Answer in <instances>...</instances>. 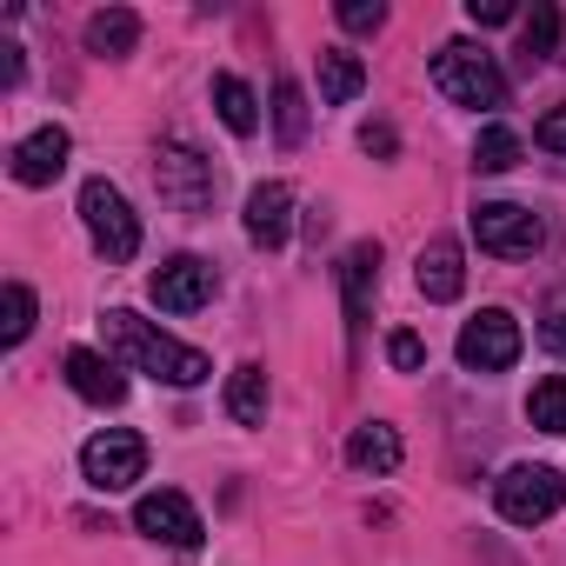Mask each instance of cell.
I'll use <instances>...</instances> for the list:
<instances>
[{"instance_id": "cell-1", "label": "cell", "mask_w": 566, "mask_h": 566, "mask_svg": "<svg viewBox=\"0 0 566 566\" xmlns=\"http://www.w3.org/2000/svg\"><path fill=\"white\" fill-rule=\"evenodd\" d=\"M107 347L134 367V374H154L160 387H200L207 374H213V360L200 354V347H187V340H174V334H160L154 321H140L134 307H107Z\"/></svg>"}, {"instance_id": "cell-2", "label": "cell", "mask_w": 566, "mask_h": 566, "mask_svg": "<svg viewBox=\"0 0 566 566\" xmlns=\"http://www.w3.org/2000/svg\"><path fill=\"white\" fill-rule=\"evenodd\" d=\"M433 87H440L453 107H473V114H500V107H506V74H500L493 54L473 48V41H447V48L433 54Z\"/></svg>"}, {"instance_id": "cell-3", "label": "cell", "mask_w": 566, "mask_h": 566, "mask_svg": "<svg viewBox=\"0 0 566 566\" xmlns=\"http://www.w3.org/2000/svg\"><path fill=\"white\" fill-rule=\"evenodd\" d=\"M81 220H87V240L101 247L107 266H127L140 253V213L127 207V193L114 180H87L81 187Z\"/></svg>"}, {"instance_id": "cell-4", "label": "cell", "mask_w": 566, "mask_h": 566, "mask_svg": "<svg viewBox=\"0 0 566 566\" xmlns=\"http://www.w3.org/2000/svg\"><path fill=\"white\" fill-rule=\"evenodd\" d=\"M493 506H500V520H513V526H539V520H553V513L566 506V480H559V467L520 460V467H506V473L493 480Z\"/></svg>"}, {"instance_id": "cell-5", "label": "cell", "mask_w": 566, "mask_h": 566, "mask_svg": "<svg viewBox=\"0 0 566 566\" xmlns=\"http://www.w3.org/2000/svg\"><path fill=\"white\" fill-rule=\"evenodd\" d=\"M520 347H526V334H520V321L506 307H480L460 327V340H453V354H460L467 374H506L520 360Z\"/></svg>"}, {"instance_id": "cell-6", "label": "cell", "mask_w": 566, "mask_h": 566, "mask_svg": "<svg viewBox=\"0 0 566 566\" xmlns=\"http://www.w3.org/2000/svg\"><path fill=\"white\" fill-rule=\"evenodd\" d=\"M154 180H160V200H167L174 213H207V207H213V193H220L213 160H200L187 140H167V147H160Z\"/></svg>"}, {"instance_id": "cell-7", "label": "cell", "mask_w": 566, "mask_h": 566, "mask_svg": "<svg viewBox=\"0 0 566 566\" xmlns=\"http://www.w3.org/2000/svg\"><path fill=\"white\" fill-rule=\"evenodd\" d=\"M473 240L480 253H500V260H533L546 247V227L533 207H513V200H480L473 207Z\"/></svg>"}, {"instance_id": "cell-8", "label": "cell", "mask_w": 566, "mask_h": 566, "mask_svg": "<svg viewBox=\"0 0 566 566\" xmlns=\"http://www.w3.org/2000/svg\"><path fill=\"white\" fill-rule=\"evenodd\" d=\"M140 473H147V440L127 433V427H107V433H94L81 447V480L94 493H127Z\"/></svg>"}, {"instance_id": "cell-9", "label": "cell", "mask_w": 566, "mask_h": 566, "mask_svg": "<svg viewBox=\"0 0 566 566\" xmlns=\"http://www.w3.org/2000/svg\"><path fill=\"white\" fill-rule=\"evenodd\" d=\"M134 526L147 533V539H160V546H174V553H193L200 546V513H193V500L187 493H174V486H154V493H140L134 500Z\"/></svg>"}, {"instance_id": "cell-10", "label": "cell", "mask_w": 566, "mask_h": 566, "mask_svg": "<svg viewBox=\"0 0 566 566\" xmlns=\"http://www.w3.org/2000/svg\"><path fill=\"white\" fill-rule=\"evenodd\" d=\"M147 294H154L160 314H200V307L220 294V273H213L200 253H174V260L147 280Z\"/></svg>"}, {"instance_id": "cell-11", "label": "cell", "mask_w": 566, "mask_h": 566, "mask_svg": "<svg viewBox=\"0 0 566 566\" xmlns=\"http://www.w3.org/2000/svg\"><path fill=\"white\" fill-rule=\"evenodd\" d=\"M67 154H74L67 127H34L28 140H14V154H8V174H14L21 187H54V180L67 174Z\"/></svg>"}, {"instance_id": "cell-12", "label": "cell", "mask_w": 566, "mask_h": 566, "mask_svg": "<svg viewBox=\"0 0 566 566\" xmlns=\"http://www.w3.org/2000/svg\"><path fill=\"white\" fill-rule=\"evenodd\" d=\"M247 240L253 247H266V253H280L287 247V233H294V187L287 180H260L253 193H247Z\"/></svg>"}, {"instance_id": "cell-13", "label": "cell", "mask_w": 566, "mask_h": 566, "mask_svg": "<svg viewBox=\"0 0 566 566\" xmlns=\"http://www.w3.org/2000/svg\"><path fill=\"white\" fill-rule=\"evenodd\" d=\"M413 280H420V294H427L433 307L460 301V287H467V253H460V240L433 233V240L420 247V260H413Z\"/></svg>"}, {"instance_id": "cell-14", "label": "cell", "mask_w": 566, "mask_h": 566, "mask_svg": "<svg viewBox=\"0 0 566 566\" xmlns=\"http://www.w3.org/2000/svg\"><path fill=\"white\" fill-rule=\"evenodd\" d=\"M374 287H380V240H354L340 253V294H347V321L354 327L374 314Z\"/></svg>"}, {"instance_id": "cell-15", "label": "cell", "mask_w": 566, "mask_h": 566, "mask_svg": "<svg viewBox=\"0 0 566 566\" xmlns=\"http://www.w3.org/2000/svg\"><path fill=\"white\" fill-rule=\"evenodd\" d=\"M67 387H74L87 407H120V400H127L120 367H114L107 354H94V347H74V354H67Z\"/></svg>"}, {"instance_id": "cell-16", "label": "cell", "mask_w": 566, "mask_h": 566, "mask_svg": "<svg viewBox=\"0 0 566 566\" xmlns=\"http://www.w3.org/2000/svg\"><path fill=\"white\" fill-rule=\"evenodd\" d=\"M347 460H354L360 473H400V460H407L400 427H387V420H360V427L347 433Z\"/></svg>"}, {"instance_id": "cell-17", "label": "cell", "mask_w": 566, "mask_h": 566, "mask_svg": "<svg viewBox=\"0 0 566 566\" xmlns=\"http://www.w3.org/2000/svg\"><path fill=\"white\" fill-rule=\"evenodd\" d=\"M134 48H140V14H134V8H101V14L87 21V54L127 61Z\"/></svg>"}, {"instance_id": "cell-18", "label": "cell", "mask_w": 566, "mask_h": 566, "mask_svg": "<svg viewBox=\"0 0 566 566\" xmlns=\"http://www.w3.org/2000/svg\"><path fill=\"white\" fill-rule=\"evenodd\" d=\"M213 114H220V127L240 134V140L260 134V101H253V87H247L240 74H213Z\"/></svg>"}, {"instance_id": "cell-19", "label": "cell", "mask_w": 566, "mask_h": 566, "mask_svg": "<svg viewBox=\"0 0 566 566\" xmlns=\"http://www.w3.org/2000/svg\"><path fill=\"white\" fill-rule=\"evenodd\" d=\"M227 413L240 420V427H266V367H233L227 374Z\"/></svg>"}, {"instance_id": "cell-20", "label": "cell", "mask_w": 566, "mask_h": 566, "mask_svg": "<svg viewBox=\"0 0 566 566\" xmlns=\"http://www.w3.org/2000/svg\"><path fill=\"white\" fill-rule=\"evenodd\" d=\"M360 87H367V67L354 54H340V48H321V101L347 107V101H360Z\"/></svg>"}, {"instance_id": "cell-21", "label": "cell", "mask_w": 566, "mask_h": 566, "mask_svg": "<svg viewBox=\"0 0 566 566\" xmlns=\"http://www.w3.org/2000/svg\"><path fill=\"white\" fill-rule=\"evenodd\" d=\"M307 120H314L307 87H301V81H280V87H273V134H280V147H301V140H307Z\"/></svg>"}, {"instance_id": "cell-22", "label": "cell", "mask_w": 566, "mask_h": 566, "mask_svg": "<svg viewBox=\"0 0 566 566\" xmlns=\"http://www.w3.org/2000/svg\"><path fill=\"white\" fill-rule=\"evenodd\" d=\"M553 48H559V8H553V0H533V14H526V28H520V61L539 67Z\"/></svg>"}, {"instance_id": "cell-23", "label": "cell", "mask_w": 566, "mask_h": 566, "mask_svg": "<svg viewBox=\"0 0 566 566\" xmlns=\"http://www.w3.org/2000/svg\"><path fill=\"white\" fill-rule=\"evenodd\" d=\"M473 167H480V174H506V167H520V134H513L506 120H486L480 140H473Z\"/></svg>"}, {"instance_id": "cell-24", "label": "cell", "mask_w": 566, "mask_h": 566, "mask_svg": "<svg viewBox=\"0 0 566 566\" xmlns=\"http://www.w3.org/2000/svg\"><path fill=\"white\" fill-rule=\"evenodd\" d=\"M526 420H533L539 433H566V380H559V374L526 394Z\"/></svg>"}, {"instance_id": "cell-25", "label": "cell", "mask_w": 566, "mask_h": 566, "mask_svg": "<svg viewBox=\"0 0 566 566\" xmlns=\"http://www.w3.org/2000/svg\"><path fill=\"white\" fill-rule=\"evenodd\" d=\"M28 334H34V287L28 280H8V321H0V340L21 347Z\"/></svg>"}, {"instance_id": "cell-26", "label": "cell", "mask_w": 566, "mask_h": 566, "mask_svg": "<svg viewBox=\"0 0 566 566\" xmlns=\"http://www.w3.org/2000/svg\"><path fill=\"white\" fill-rule=\"evenodd\" d=\"M340 28L347 34H380L387 28V8H380V0H340Z\"/></svg>"}, {"instance_id": "cell-27", "label": "cell", "mask_w": 566, "mask_h": 566, "mask_svg": "<svg viewBox=\"0 0 566 566\" xmlns=\"http://www.w3.org/2000/svg\"><path fill=\"white\" fill-rule=\"evenodd\" d=\"M387 360H394L400 374H420V367H427V340L400 327V334H387Z\"/></svg>"}, {"instance_id": "cell-28", "label": "cell", "mask_w": 566, "mask_h": 566, "mask_svg": "<svg viewBox=\"0 0 566 566\" xmlns=\"http://www.w3.org/2000/svg\"><path fill=\"white\" fill-rule=\"evenodd\" d=\"M360 147H367L374 160H394V154H400V134H394L387 120H367V127H360Z\"/></svg>"}, {"instance_id": "cell-29", "label": "cell", "mask_w": 566, "mask_h": 566, "mask_svg": "<svg viewBox=\"0 0 566 566\" xmlns=\"http://www.w3.org/2000/svg\"><path fill=\"white\" fill-rule=\"evenodd\" d=\"M467 21L473 28H506L513 21V0H467Z\"/></svg>"}, {"instance_id": "cell-30", "label": "cell", "mask_w": 566, "mask_h": 566, "mask_svg": "<svg viewBox=\"0 0 566 566\" xmlns=\"http://www.w3.org/2000/svg\"><path fill=\"white\" fill-rule=\"evenodd\" d=\"M533 140H539L546 154H559V160H566V107H553V114L533 127Z\"/></svg>"}, {"instance_id": "cell-31", "label": "cell", "mask_w": 566, "mask_h": 566, "mask_svg": "<svg viewBox=\"0 0 566 566\" xmlns=\"http://www.w3.org/2000/svg\"><path fill=\"white\" fill-rule=\"evenodd\" d=\"M539 340H546V347H553V354L566 360V307H559V314H546V327H539Z\"/></svg>"}, {"instance_id": "cell-32", "label": "cell", "mask_w": 566, "mask_h": 566, "mask_svg": "<svg viewBox=\"0 0 566 566\" xmlns=\"http://www.w3.org/2000/svg\"><path fill=\"white\" fill-rule=\"evenodd\" d=\"M21 81V48L8 41V48H0V87H14Z\"/></svg>"}]
</instances>
